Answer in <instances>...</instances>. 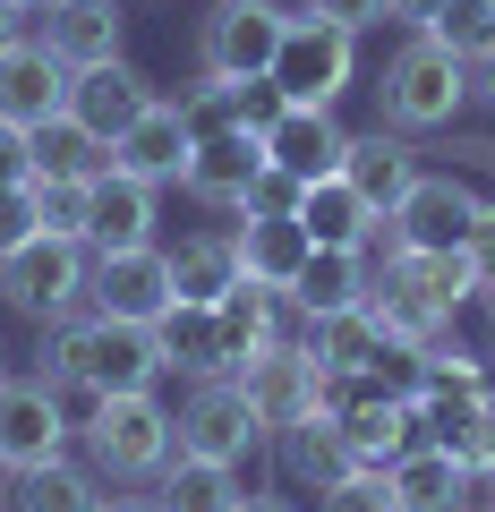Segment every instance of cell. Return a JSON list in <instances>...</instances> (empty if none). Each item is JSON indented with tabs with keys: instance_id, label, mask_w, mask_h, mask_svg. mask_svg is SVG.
Returning <instances> with one entry per match:
<instances>
[{
	"instance_id": "1",
	"label": "cell",
	"mask_w": 495,
	"mask_h": 512,
	"mask_svg": "<svg viewBox=\"0 0 495 512\" xmlns=\"http://www.w3.org/2000/svg\"><path fill=\"white\" fill-rule=\"evenodd\" d=\"M43 376L52 384H86V393H154V384L171 376L163 367V342H154V325H120V316H60V325H43Z\"/></svg>"
},
{
	"instance_id": "2",
	"label": "cell",
	"mask_w": 495,
	"mask_h": 512,
	"mask_svg": "<svg viewBox=\"0 0 495 512\" xmlns=\"http://www.w3.org/2000/svg\"><path fill=\"white\" fill-rule=\"evenodd\" d=\"M77 444H86V470L103 487H154L171 470V453H180V410H163L154 393H111L77 427Z\"/></svg>"
},
{
	"instance_id": "3",
	"label": "cell",
	"mask_w": 495,
	"mask_h": 512,
	"mask_svg": "<svg viewBox=\"0 0 495 512\" xmlns=\"http://www.w3.org/2000/svg\"><path fill=\"white\" fill-rule=\"evenodd\" d=\"M376 103H385V128L436 137V128H453L461 103H470V60H453L436 35H410L402 52L385 60V77H376Z\"/></svg>"
},
{
	"instance_id": "4",
	"label": "cell",
	"mask_w": 495,
	"mask_h": 512,
	"mask_svg": "<svg viewBox=\"0 0 495 512\" xmlns=\"http://www.w3.org/2000/svg\"><path fill=\"white\" fill-rule=\"evenodd\" d=\"M86 274H94V248H86V239L35 231L26 248L0 256V299H9L18 316H35V325H60V316L86 308Z\"/></svg>"
},
{
	"instance_id": "5",
	"label": "cell",
	"mask_w": 495,
	"mask_h": 512,
	"mask_svg": "<svg viewBox=\"0 0 495 512\" xmlns=\"http://www.w3.org/2000/svg\"><path fill=\"white\" fill-rule=\"evenodd\" d=\"M282 86V103H308V111H333L350 94V77H359V35L350 26H325L308 18V9H291V26H282V52L274 69H265Z\"/></svg>"
},
{
	"instance_id": "6",
	"label": "cell",
	"mask_w": 495,
	"mask_h": 512,
	"mask_svg": "<svg viewBox=\"0 0 495 512\" xmlns=\"http://www.w3.org/2000/svg\"><path fill=\"white\" fill-rule=\"evenodd\" d=\"M282 26L291 9L282 0H214V18L197 26V77H265L282 52Z\"/></svg>"
},
{
	"instance_id": "7",
	"label": "cell",
	"mask_w": 495,
	"mask_h": 512,
	"mask_svg": "<svg viewBox=\"0 0 495 512\" xmlns=\"http://www.w3.org/2000/svg\"><path fill=\"white\" fill-rule=\"evenodd\" d=\"M231 376H239V393H248V410L265 419V436H282V427L316 419V393H325V367L308 359V342H299V333L265 342L257 359H239Z\"/></svg>"
},
{
	"instance_id": "8",
	"label": "cell",
	"mask_w": 495,
	"mask_h": 512,
	"mask_svg": "<svg viewBox=\"0 0 495 512\" xmlns=\"http://www.w3.org/2000/svg\"><path fill=\"white\" fill-rule=\"evenodd\" d=\"M171 248H103L86 274V308L94 316H120V325H163L171 316Z\"/></svg>"
},
{
	"instance_id": "9",
	"label": "cell",
	"mask_w": 495,
	"mask_h": 512,
	"mask_svg": "<svg viewBox=\"0 0 495 512\" xmlns=\"http://www.w3.org/2000/svg\"><path fill=\"white\" fill-rule=\"evenodd\" d=\"M265 444V419L248 410V393H239V376H197L180 402V453H205V461H248Z\"/></svg>"
},
{
	"instance_id": "10",
	"label": "cell",
	"mask_w": 495,
	"mask_h": 512,
	"mask_svg": "<svg viewBox=\"0 0 495 512\" xmlns=\"http://www.w3.org/2000/svg\"><path fill=\"white\" fill-rule=\"evenodd\" d=\"M478 205H487L478 180H461V171H419V188L385 214V231H393V248H470Z\"/></svg>"
},
{
	"instance_id": "11",
	"label": "cell",
	"mask_w": 495,
	"mask_h": 512,
	"mask_svg": "<svg viewBox=\"0 0 495 512\" xmlns=\"http://www.w3.org/2000/svg\"><path fill=\"white\" fill-rule=\"evenodd\" d=\"M69 410H60V384L52 376H9L0 384V461L26 470V461H52L69 444Z\"/></svg>"
},
{
	"instance_id": "12",
	"label": "cell",
	"mask_w": 495,
	"mask_h": 512,
	"mask_svg": "<svg viewBox=\"0 0 495 512\" xmlns=\"http://www.w3.org/2000/svg\"><path fill=\"white\" fill-rule=\"evenodd\" d=\"M188 154H197V137L180 128V103H163V94H154V103L137 111V120L120 128V137H111V163H120V171H137V180H154V188H180Z\"/></svg>"
},
{
	"instance_id": "13",
	"label": "cell",
	"mask_w": 495,
	"mask_h": 512,
	"mask_svg": "<svg viewBox=\"0 0 495 512\" xmlns=\"http://www.w3.org/2000/svg\"><path fill=\"white\" fill-rule=\"evenodd\" d=\"M419 171H427V163H419V146H410L402 128H385V120L367 128V137H350V146H342V180L359 188L376 214H393V205L419 188Z\"/></svg>"
},
{
	"instance_id": "14",
	"label": "cell",
	"mask_w": 495,
	"mask_h": 512,
	"mask_svg": "<svg viewBox=\"0 0 495 512\" xmlns=\"http://www.w3.org/2000/svg\"><path fill=\"white\" fill-rule=\"evenodd\" d=\"M52 111H69V69L43 52V35H18L9 52H0V120L43 128Z\"/></svg>"
},
{
	"instance_id": "15",
	"label": "cell",
	"mask_w": 495,
	"mask_h": 512,
	"mask_svg": "<svg viewBox=\"0 0 495 512\" xmlns=\"http://www.w3.org/2000/svg\"><path fill=\"white\" fill-rule=\"evenodd\" d=\"M154 197H163L154 180H137V171L111 163L103 180L86 188V248L94 256H103V248H146V239H154Z\"/></svg>"
},
{
	"instance_id": "16",
	"label": "cell",
	"mask_w": 495,
	"mask_h": 512,
	"mask_svg": "<svg viewBox=\"0 0 495 512\" xmlns=\"http://www.w3.org/2000/svg\"><path fill=\"white\" fill-rule=\"evenodd\" d=\"M385 478H393V495H402V512H461V504H478V487H487L461 453H444V444H427V436L410 444Z\"/></svg>"
},
{
	"instance_id": "17",
	"label": "cell",
	"mask_w": 495,
	"mask_h": 512,
	"mask_svg": "<svg viewBox=\"0 0 495 512\" xmlns=\"http://www.w3.org/2000/svg\"><path fill=\"white\" fill-rule=\"evenodd\" d=\"M367 291H376V256L367 248H308V265L291 274V308L299 316H342V308H367Z\"/></svg>"
},
{
	"instance_id": "18",
	"label": "cell",
	"mask_w": 495,
	"mask_h": 512,
	"mask_svg": "<svg viewBox=\"0 0 495 512\" xmlns=\"http://www.w3.org/2000/svg\"><path fill=\"white\" fill-rule=\"evenodd\" d=\"M265 171V137H248V128H231V137H205L197 154H188L180 188L197 205H214V214H239V197H248V180Z\"/></svg>"
},
{
	"instance_id": "19",
	"label": "cell",
	"mask_w": 495,
	"mask_h": 512,
	"mask_svg": "<svg viewBox=\"0 0 495 512\" xmlns=\"http://www.w3.org/2000/svg\"><path fill=\"white\" fill-rule=\"evenodd\" d=\"M43 52L60 69L120 60V0H43Z\"/></svg>"
},
{
	"instance_id": "20",
	"label": "cell",
	"mask_w": 495,
	"mask_h": 512,
	"mask_svg": "<svg viewBox=\"0 0 495 512\" xmlns=\"http://www.w3.org/2000/svg\"><path fill=\"white\" fill-rule=\"evenodd\" d=\"M154 103V86L129 69V60H94V69H69V111L94 128V137H120L137 111Z\"/></svg>"
},
{
	"instance_id": "21",
	"label": "cell",
	"mask_w": 495,
	"mask_h": 512,
	"mask_svg": "<svg viewBox=\"0 0 495 512\" xmlns=\"http://www.w3.org/2000/svg\"><path fill=\"white\" fill-rule=\"evenodd\" d=\"M342 128H333V111H308V103H291L274 128H265V163H282L291 180H333L342 171Z\"/></svg>"
},
{
	"instance_id": "22",
	"label": "cell",
	"mask_w": 495,
	"mask_h": 512,
	"mask_svg": "<svg viewBox=\"0 0 495 512\" xmlns=\"http://www.w3.org/2000/svg\"><path fill=\"white\" fill-rule=\"evenodd\" d=\"M299 231H308L316 248H376L385 214H376V205L333 171V180H308V197H299Z\"/></svg>"
},
{
	"instance_id": "23",
	"label": "cell",
	"mask_w": 495,
	"mask_h": 512,
	"mask_svg": "<svg viewBox=\"0 0 495 512\" xmlns=\"http://www.w3.org/2000/svg\"><path fill=\"white\" fill-rule=\"evenodd\" d=\"M94 504H103V478L69 453L9 470V495H0V512H94Z\"/></svg>"
},
{
	"instance_id": "24",
	"label": "cell",
	"mask_w": 495,
	"mask_h": 512,
	"mask_svg": "<svg viewBox=\"0 0 495 512\" xmlns=\"http://www.w3.org/2000/svg\"><path fill=\"white\" fill-rule=\"evenodd\" d=\"M231 239H239V274L274 282V291H291V274L308 265V248H316V239L299 231V214H239Z\"/></svg>"
},
{
	"instance_id": "25",
	"label": "cell",
	"mask_w": 495,
	"mask_h": 512,
	"mask_svg": "<svg viewBox=\"0 0 495 512\" xmlns=\"http://www.w3.org/2000/svg\"><path fill=\"white\" fill-rule=\"evenodd\" d=\"M154 342H163V367L171 376H231V342H222V316L197 308V299H171V316L154 325Z\"/></svg>"
},
{
	"instance_id": "26",
	"label": "cell",
	"mask_w": 495,
	"mask_h": 512,
	"mask_svg": "<svg viewBox=\"0 0 495 512\" xmlns=\"http://www.w3.org/2000/svg\"><path fill=\"white\" fill-rule=\"evenodd\" d=\"M274 444H282V470H291L299 487H316V495H325L333 478H350V470H367V461L350 453V436H342V427L325 419V410H316V419H299V427H282Z\"/></svg>"
},
{
	"instance_id": "27",
	"label": "cell",
	"mask_w": 495,
	"mask_h": 512,
	"mask_svg": "<svg viewBox=\"0 0 495 512\" xmlns=\"http://www.w3.org/2000/svg\"><path fill=\"white\" fill-rule=\"evenodd\" d=\"M111 171V137H94L77 111H52L35 128V180H103Z\"/></svg>"
},
{
	"instance_id": "28",
	"label": "cell",
	"mask_w": 495,
	"mask_h": 512,
	"mask_svg": "<svg viewBox=\"0 0 495 512\" xmlns=\"http://www.w3.org/2000/svg\"><path fill=\"white\" fill-rule=\"evenodd\" d=\"M239 470L231 461H205V453H171V470L154 478V504L163 512H231L239 504Z\"/></svg>"
},
{
	"instance_id": "29",
	"label": "cell",
	"mask_w": 495,
	"mask_h": 512,
	"mask_svg": "<svg viewBox=\"0 0 495 512\" xmlns=\"http://www.w3.org/2000/svg\"><path fill=\"white\" fill-rule=\"evenodd\" d=\"M231 282H239V239H231V231H197V239L171 248V291H180V299L214 308Z\"/></svg>"
},
{
	"instance_id": "30",
	"label": "cell",
	"mask_w": 495,
	"mask_h": 512,
	"mask_svg": "<svg viewBox=\"0 0 495 512\" xmlns=\"http://www.w3.org/2000/svg\"><path fill=\"white\" fill-rule=\"evenodd\" d=\"M299 342H308L316 367H367L376 342H385V325H376V308H342V316H308Z\"/></svg>"
},
{
	"instance_id": "31",
	"label": "cell",
	"mask_w": 495,
	"mask_h": 512,
	"mask_svg": "<svg viewBox=\"0 0 495 512\" xmlns=\"http://www.w3.org/2000/svg\"><path fill=\"white\" fill-rule=\"evenodd\" d=\"M419 35H436L453 60H478V52H495V9H487V0H444Z\"/></svg>"
},
{
	"instance_id": "32",
	"label": "cell",
	"mask_w": 495,
	"mask_h": 512,
	"mask_svg": "<svg viewBox=\"0 0 495 512\" xmlns=\"http://www.w3.org/2000/svg\"><path fill=\"white\" fill-rule=\"evenodd\" d=\"M171 103H180V128L197 137V146H205V137H231V128H239V86H231V77H197V86L171 94Z\"/></svg>"
},
{
	"instance_id": "33",
	"label": "cell",
	"mask_w": 495,
	"mask_h": 512,
	"mask_svg": "<svg viewBox=\"0 0 495 512\" xmlns=\"http://www.w3.org/2000/svg\"><path fill=\"white\" fill-rule=\"evenodd\" d=\"M316 512H402V495H393L385 470H350V478H333L316 495Z\"/></svg>"
},
{
	"instance_id": "34",
	"label": "cell",
	"mask_w": 495,
	"mask_h": 512,
	"mask_svg": "<svg viewBox=\"0 0 495 512\" xmlns=\"http://www.w3.org/2000/svg\"><path fill=\"white\" fill-rule=\"evenodd\" d=\"M86 188H94V180H35L43 231H52V239H86Z\"/></svg>"
},
{
	"instance_id": "35",
	"label": "cell",
	"mask_w": 495,
	"mask_h": 512,
	"mask_svg": "<svg viewBox=\"0 0 495 512\" xmlns=\"http://www.w3.org/2000/svg\"><path fill=\"white\" fill-rule=\"evenodd\" d=\"M436 137H444V171H461V180H495V137H487V128H436Z\"/></svg>"
},
{
	"instance_id": "36",
	"label": "cell",
	"mask_w": 495,
	"mask_h": 512,
	"mask_svg": "<svg viewBox=\"0 0 495 512\" xmlns=\"http://www.w3.org/2000/svg\"><path fill=\"white\" fill-rule=\"evenodd\" d=\"M35 231H43V197H35V180L0 188V256H9V248H26Z\"/></svg>"
},
{
	"instance_id": "37",
	"label": "cell",
	"mask_w": 495,
	"mask_h": 512,
	"mask_svg": "<svg viewBox=\"0 0 495 512\" xmlns=\"http://www.w3.org/2000/svg\"><path fill=\"white\" fill-rule=\"evenodd\" d=\"M299 197H308V180H291L282 163H265L257 180H248V197H239V214H299Z\"/></svg>"
},
{
	"instance_id": "38",
	"label": "cell",
	"mask_w": 495,
	"mask_h": 512,
	"mask_svg": "<svg viewBox=\"0 0 495 512\" xmlns=\"http://www.w3.org/2000/svg\"><path fill=\"white\" fill-rule=\"evenodd\" d=\"M282 111H291V103H282V86H274V77H239V128H248V137H265V128H274Z\"/></svg>"
},
{
	"instance_id": "39",
	"label": "cell",
	"mask_w": 495,
	"mask_h": 512,
	"mask_svg": "<svg viewBox=\"0 0 495 512\" xmlns=\"http://www.w3.org/2000/svg\"><path fill=\"white\" fill-rule=\"evenodd\" d=\"M18 180H35V128L0 120V188H18Z\"/></svg>"
},
{
	"instance_id": "40",
	"label": "cell",
	"mask_w": 495,
	"mask_h": 512,
	"mask_svg": "<svg viewBox=\"0 0 495 512\" xmlns=\"http://www.w3.org/2000/svg\"><path fill=\"white\" fill-rule=\"evenodd\" d=\"M308 18L325 26H350V35H367V26H385V0H299Z\"/></svg>"
},
{
	"instance_id": "41",
	"label": "cell",
	"mask_w": 495,
	"mask_h": 512,
	"mask_svg": "<svg viewBox=\"0 0 495 512\" xmlns=\"http://www.w3.org/2000/svg\"><path fill=\"white\" fill-rule=\"evenodd\" d=\"M470 461H478V478H495V376H487V393H478V444H470Z\"/></svg>"
},
{
	"instance_id": "42",
	"label": "cell",
	"mask_w": 495,
	"mask_h": 512,
	"mask_svg": "<svg viewBox=\"0 0 495 512\" xmlns=\"http://www.w3.org/2000/svg\"><path fill=\"white\" fill-rule=\"evenodd\" d=\"M470 265H478V282H495V205H478V222H470Z\"/></svg>"
},
{
	"instance_id": "43",
	"label": "cell",
	"mask_w": 495,
	"mask_h": 512,
	"mask_svg": "<svg viewBox=\"0 0 495 512\" xmlns=\"http://www.w3.org/2000/svg\"><path fill=\"white\" fill-rule=\"evenodd\" d=\"M436 9H444V0H385V18H393V26H410V35H419Z\"/></svg>"
},
{
	"instance_id": "44",
	"label": "cell",
	"mask_w": 495,
	"mask_h": 512,
	"mask_svg": "<svg viewBox=\"0 0 495 512\" xmlns=\"http://www.w3.org/2000/svg\"><path fill=\"white\" fill-rule=\"evenodd\" d=\"M470 103H487V111H495V52H478V60H470Z\"/></svg>"
},
{
	"instance_id": "45",
	"label": "cell",
	"mask_w": 495,
	"mask_h": 512,
	"mask_svg": "<svg viewBox=\"0 0 495 512\" xmlns=\"http://www.w3.org/2000/svg\"><path fill=\"white\" fill-rule=\"evenodd\" d=\"M26 18H35V9H26V0H0V52H9V43L26 35Z\"/></svg>"
},
{
	"instance_id": "46",
	"label": "cell",
	"mask_w": 495,
	"mask_h": 512,
	"mask_svg": "<svg viewBox=\"0 0 495 512\" xmlns=\"http://www.w3.org/2000/svg\"><path fill=\"white\" fill-rule=\"evenodd\" d=\"M94 512H163V504H154V495H103Z\"/></svg>"
},
{
	"instance_id": "47",
	"label": "cell",
	"mask_w": 495,
	"mask_h": 512,
	"mask_svg": "<svg viewBox=\"0 0 495 512\" xmlns=\"http://www.w3.org/2000/svg\"><path fill=\"white\" fill-rule=\"evenodd\" d=\"M231 512H291V504H282V495H239Z\"/></svg>"
},
{
	"instance_id": "48",
	"label": "cell",
	"mask_w": 495,
	"mask_h": 512,
	"mask_svg": "<svg viewBox=\"0 0 495 512\" xmlns=\"http://www.w3.org/2000/svg\"><path fill=\"white\" fill-rule=\"evenodd\" d=\"M461 512H495V504H487V495H478V504H461Z\"/></svg>"
},
{
	"instance_id": "49",
	"label": "cell",
	"mask_w": 495,
	"mask_h": 512,
	"mask_svg": "<svg viewBox=\"0 0 495 512\" xmlns=\"http://www.w3.org/2000/svg\"><path fill=\"white\" fill-rule=\"evenodd\" d=\"M0 384H9V359H0Z\"/></svg>"
},
{
	"instance_id": "50",
	"label": "cell",
	"mask_w": 495,
	"mask_h": 512,
	"mask_svg": "<svg viewBox=\"0 0 495 512\" xmlns=\"http://www.w3.org/2000/svg\"><path fill=\"white\" fill-rule=\"evenodd\" d=\"M0 478H9V461H0Z\"/></svg>"
},
{
	"instance_id": "51",
	"label": "cell",
	"mask_w": 495,
	"mask_h": 512,
	"mask_svg": "<svg viewBox=\"0 0 495 512\" xmlns=\"http://www.w3.org/2000/svg\"><path fill=\"white\" fill-rule=\"evenodd\" d=\"M26 9H43V0H26Z\"/></svg>"
},
{
	"instance_id": "52",
	"label": "cell",
	"mask_w": 495,
	"mask_h": 512,
	"mask_svg": "<svg viewBox=\"0 0 495 512\" xmlns=\"http://www.w3.org/2000/svg\"><path fill=\"white\" fill-rule=\"evenodd\" d=\"M487 9H495V0H487Z\"/></svg>"
}]
</instances>
